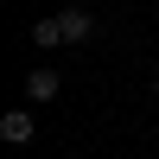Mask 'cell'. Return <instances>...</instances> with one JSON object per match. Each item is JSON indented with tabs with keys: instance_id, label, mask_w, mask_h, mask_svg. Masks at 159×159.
<instances>
[{
	"instance_id": "obj_1",
	"label": "cell",
	"mask_w": 159,
	"mask_h": 159,
	"mask_svg": "<svg viewBox=\"0 0 159 159\" xmlns=\"http://www.w3.org/2000/svg\"><path fill=\"white\" fill-rule=\"evenodd\" d=\"M57 25H64V45H89V38H96V13L89 7H64Z\"/></svg>"
},
{
	"instance_id": "obj_2",
	"label": "cell",
	"mask_w": 159,
	"mask_h": 159,
	"mask_svg": "<svg viewBox=\"0 0 159 159\" xmlns=\"http://www.w3.org/2000/svg\"><path fill=\"white\" fill-rule=\"evenodd\" d=\"M32 134H38V127H32V115H25V108L0 115V140H7V147H32Z\"/></svg>"
},
{
	"instance_id": "obj_3",
	"label": "cell",
	"mask_w": 159,
	"mask_h": 159,
	"mask_svg": "<svg viewBox=\"0 0 159 159\" xmlns=\"http://www.w3.org/2000/svg\"><path fill=\"white\" fill-rule=\"evenodd\" d=\"M25 96H32V102H57V96H64V76H57V70H45V64H38V70L25 76Z\"/></svg>"
},
{
	"instance_id": "obj_4",
	"label": "cell",
	"mask_w": 159,
	"mask_h": 159,
	"mask_svg": "<svg viewBox=\"0 0 159 159\" xmlns=\"http://www.w3.org/2000/svg\"><path fill=\"white\" fill-rule=\"evenodd\" d=\"M32 38H38V51H51V45H64V25H57V19H38Z\"/></svg>"
},
{
	"instance_id": "obj_5",
	"label": "cell",
	"mask_w": 159,
	"mask_h": 159,
	"mask_svg": "<svg viewBox=\"0 0 159 159\" xmlns=\"http://www.w3.org/2000/svg\"><path fill=\"white\" fill-rule=\"evenodd\" d=\"M153 96H159V76H153Z\"/></svg>"
}]
</instances>
